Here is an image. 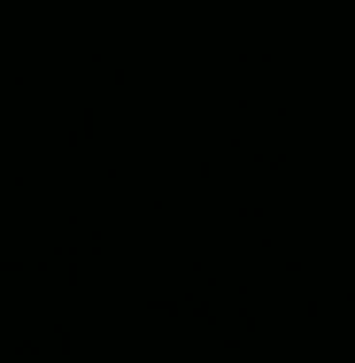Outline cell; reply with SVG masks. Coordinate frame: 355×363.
I'll return each mask as SVG.
<instances>
[]
</instances>
